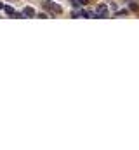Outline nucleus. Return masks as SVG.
Instances as JSON below:
<instances>
[{"mask_svg":"<svg viewBox=\"0 0 139 150\" xmlns=\"http://www.w3.org/2000/svg\"><path fill=\"white\" fill-rule=\"evenodd\" d=\"M129 9L136 12V10H139V5H138V3H136V2H134V0H131V3H129Z\"/></svg>","mask_w":139,"mask_h":150,"instance_id":"423d86ee","label":"nucleus"},{"mask_svg":"<svg viewBox=\"0 0 139 150\" xmlns=\"http://www.w3.org/2000/svg\"><path fill=\"white\" fill-rule=\"evenodd\" d=\"M96 16H98V19H103V17H108V14H110V10H108V5L106 3H98V7H96Z\"/></svg>","mask_w":139,"mask_h":150,"instance_id":"f03ea898","label":"nucleus"},{"mask_svg":"<svg viewBox=\"0 0 139 150\" xmlns=\"http://www.w3.org/2000/svg\"><path fill=\"white\" fill-rule=\"evenodd\" d=\"M3 10H5V12H7L9 16H16V10H14V9H12L10 5H3Z\"/></svg>","mask_w":139,"mask_h":150,"instance_id":"20e7f679","label":"nucleus"},{"mask_svg":"<svg viewBox=\"0 0 139 150\" xmlns=\"http://www.w3.org/2000/svg\"><path fill=\"white\" fill-rule=\"evenodd\" d=\"M71 3H73L75 7H78V5H85V3H89V0H71Z\"/></svg>","mask_w":139,"mask_h":150,"instance_id":"39448f33","label":"nucleus"},{"mask_svg":"<svg viewBox=\"0 0 139 150\" xmlns=\"http://www.w3.org/2000/svg\"><path fill=\"white\" fill-rule=\"evenodd\" d=\"M42 5H44V9H47V10L50 12V16H54V14H61V12H63V7H61L59 3L52 2V0H44Z\"/></svg>","mask_w":139,"mask_h":150,"instance_id":"f257e3e1","label":"nucleus"},{"mask_svg":"<svg viewBox=\"0 0 139 150\" xmlns=\"http://www.w3.org/2000/svg\"><path fill=\"white\" fill-rule=\"evenodd\" d=\"M0 9H3V3H2V2H0Z\"/></svg>","mask_w":139,"mask_h":150,"instance_id":"9d476101","label":"nucleus"},{"mask_svg":"<svg viewBox=\"0 0 139 150\" xmlns=\"http://www.w3.org/2000/svg\"><path fill=\"white\" fill-rule=\"evenodd\" d=\"M23 14H24V17H35L37 16V10L33 7H24L23 9Z\"/></svg>","mask_w":139,"mask_h":150,"instance_id":"7ed1b4c3","label":"nucleus"},{"mask_svg":"<svg viewBox=\"0 0 139 150\" xmlns=\"http://www.w3.org/2000/svg\"><path fill=\"white\" fill-rule=\"evenodd\" d=\"M125 14H127L125 10H118V12H117V16H125Z\"/></svg>","mask_w":139,"mask_h":150,"instance_id":"1a4fd4ad","label":"nucleus"},{"mask_svg":"<svg viewBox=\"0 0 139 150\" xmlns=\"http://www.w3.org/2000/svg\"><path fill=\"white\" fill-rule=\"evenodd\" d=\"M37 17H40V19H47V14H37Z\"/></svg>","mask_w":139,"mask_h":150,"instance_id":"6e6552de","label":"nucleus"},{"mask_svg":"<svg viewBox=\"0 0 139 150\" xmlns=\"http://www.w3.org/2000/svg\"><path fill=\"white\" fill-rule=\"evenodd\" d=\"M71 16H73V17H77V16H80V10H73V12H71Z\"/></svg>","mask_w":139,"mask_h":150,"instance_id":"0eeeda50","label":"nucleus"}]
</instances>
